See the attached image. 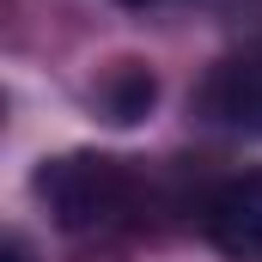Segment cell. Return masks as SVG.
<instances>
[{"instance_id": "6da1fadb", "label": "cell", "mask_w": 262, "mask_h": 262, "mask_svg": "<svg viewBox=\"0 0 262 262\" xmlns=\"http://www.w3.org/2000/svg\"><path fill=\"white\" fill-rule=\"evenodd\" d=\"M31 189L67 238H85V232H104V226L128 220L140 207L146 177L128 159H110V152H61V159H43Z\"/></svg>"}, {"instance_id": "7a4b0ae2", "label": "cell", "mask_w": 262, "mask_h": 262, "mask_svg": "<svg viewBox=\"0 0 262 262\" xmlns=\"http://www.w3.org/2000/svg\"><path fill=\"white\" fill-rule=\"evenodd\" d=\"M201 238L226 262H262V171H238L213 183L195 207Z\"/></svg>"}, {"instance_id": "3957f363", "label": "cell", "mask_w": 262, "mask_h": 262, "mask_svg": "<svg viewBox=\"0 0 262 262\" xmlns=\"http://www.w3.org/2000/svg\"><path fill=\"white\" fill-rule=\"evenodd\" d=\"M201 116L232 134L262 140V37H250L244 49L220 55L201 79Z\"/></svg>"}, {"instance_id": "277c9868", "label": "cell", "mask_w": 262, "mask_h": 262, "mask_svg": "<svg viewBox=\"0 0 262 262\" xmlns=\"http://www.w3.org/2000/svg\"><path fill=\"white\" fill-rule=\"evenodd\" d=\"M98 110H104V122H116V128H134V122H146L152 116V104H159V73L152 61H110L98 73Z\"/></svg>"}, {"instance_id": "5b68a950", "label": "cell", "mask_w": 262, "mask_h": 262, "mask_svg": "<svg viewBox=\"0 0 262 262\" xmlns=\"http://www.w3.org/2000/svg\"><path fill=\"white\" fill-rule=\"evenodd\" d=\"M6 262H31V250H25L18 238H6Z\"/></svg>"}, {"instance_id": "8992f818", "label": "cell", "mask_w": 262, "mask_h": 262, "mask_svg": "<svg viewBox=\"0 0 262 262\" xmlns=\"http://www.w3.org/2000/svg\"><path fill=\"white\" fill-rule=\"evenodd\" d=\"M116 6H128V12H140V6H152V0H116Z\"/></svg>"}]
</instances>
